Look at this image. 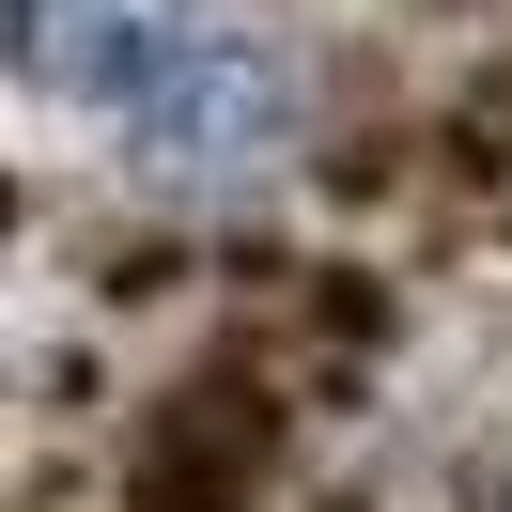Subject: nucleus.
<instances>
[{
	"label": "nucleus",
	"mask_w": 512,
	"mask_h": 512,
	"mask_svg": "<svg viewBox=\"0 0 512 512\" xmlns=\"http://www.w3.org/2000/svg\"><path fill=\"white\" fill-rule=\"evenodd\" d=\"M280 125H295V94H280V63H264L249 32H202L187 63L125 109L140 171H171V187H249V171L280 156Z\"/></svg>",
	"instance_id": "nucleus-1"
},
{
	"label": "nucleus",
	"mask_w": 512,
	"mask_h": 512,
	"mask_svg": "<svg viewBox=\"0 0 512 512\" xmlns=\"http://www.w3.org/2000/svg\"><path fill=\"white\" fill-rule=\"evenodd\" d=\"M202 32H218L202 0H16V78H32V94H63V109H109V125H125V109L156 94Z\"/></svg>",
	"instance_id": "nucleus-2"
},
{
	"label": "nucleus",
	"mask_w": 512,
	"mask_h": 512,
	"mask_svg": "<svg viewBox=\"0 0 512 512\" xmlns=\"http://www.w3.org/2000/svg\"><path fill=\"white\" fill-rule=\"evenodd\" d=\"M497 512H512V497H497Z\"/></svg>",
	"instance_id": "nucleus-3"
}]
</instances>
